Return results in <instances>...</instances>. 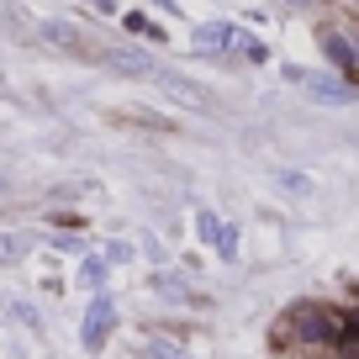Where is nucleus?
I'll return each instance as SVG.
<instances>
[{"label":"nucleus","mask_w":359,"mask_h":359,"mask_svg":"<svg viewBox=\"0 0 359 359\" xmlns=\"http://www.w3.org/2000/svg\"><path fill=\"white\" fill-rule=\"evenodd\" d=\"M291 333L296 338H306V344H323V338H338V312H327V306H317V302H306V306H291Z\"/></svg>","instance_id":"f257e3e1"},{"label":"nucleus","mask_w":359,"mask_h":359,"mask_svg":"<svg viewBox=\"0 0 359 359\" xmlns=\"http://www.w3.org/2000/svg\"><path fill=\"white\" fill-rule=\"evenodd\" d=\"M111 323H116V306H111V296H95L90 302V312H85V348H106V333H111Z\"/></svg>","instance_id":"f03ea898"},{"label":"nucleus","mask_w":359,"mask_h":359,"mask_svg":"<svg viewBox=\"0 0 359 359\" xmlns=\"http://www.w3.org/2000/svg\"><path fill=\"white\" fill-rule=\"evenodd\" d=\"M43 37H48L53 48H64V53H74V58H95V48H90L69 22H43Z\"/></svg>","instance_id":"7ed1b4c3"},{"label":"nucleus","mask_w":359,"mask_h":359,"mask_svg":"<svg viewBox=\"0 0 359 359\" xmlns=\"http://www.w3.org/2000/svg\"><path fill=\"white\" fill-rule=\"evenodd\" d=\"M106 64H111L116 74H154V58L137 53V48H111V53H106Z\"/></svg>","instance_id":"20e7f679"},{"label":"nucleus","mask_w":359,"mask_h":359,"mask_svg":"<svg viewBox=\"0 0 359 359\" xmlns=\"http://www.w3.org/2000/svg\"><path fill=\"white\" fill-rule=\"evenodd\" d=\"M227 43H238V32L227 22H206V27H196V48H206V53H217V48H227Z\"/></svg>","instance_id":"39448f33"},{"label":"nucleus","mask_w":359,"mask_h":359,"mask_svg":"<svg viewBox=\"0 0 359 359\" xmlns=\"http://www.w3.org/2000/svg\"><path fill=\"white\" fill-rule=\"evenodd\" d=\"M158 85H164L169 95H180V101H191V106H206V90H196L191 79H180V74H158Z\"/></svg>","instance_id":"423d86ee"},{"label":"nucleus","mask_w":359,"mask_h":359,"mask_svg":"<svg viewBox=\"0 0 359 359\" xmlns=\"http://www.w3.org/2000/svg\"><path fill=\"white\" fill-rule=\"evenodd\" d=\"M27 248H32V238H27V233H0V264L27 259Z\"/></svg>","instance_id":"0eeeda50"},{"label":"nucleus","mask_w":359,"mask_h":359,"mask_svg":"<svg viewBox=\"0 0 359 359\" xmlns=\"http://www.w3.org/2000/svg\"><path fill=\"white\" fill-rule=\"evenodd\" d=\"M323 48H327V58L333 64H344V69H354V48L344 43V37H333V32H323Z\"/></svg>","instance_id":"6e6552de"},{"label":"nucleus","mask_w":359,"mask_h":359,"mask_svg":"<svg viewBox=\"0 0 359 359\" xmlns=\"http://www.w3.org/2000/svg\"><path fill=\"white\" fill-rule=\"evenodd\" d=\"M338 344H344V359H359V317H348L338 327Z\"/></svg>","instance_id":"1a4fd4ad"},{"label":"nucleus","mask_w":359,"mask_h":359,"mask_svg":"<svg viewBox=\"0 0 359 359\" xmlns=\"http://www.w3.org/2000/svg\"><path fill=\"white\" fill-rule=\"evenodd\" d=\"M79 285H90V291H101V285H106V264H101V259H85V269H79Z\"/></svg>","instance_id":"9d476101"},{"label":"nucleus","mask_w":359,"mask_h":359,"mask_svg":"<svg viewBox=\"0 0 359 359\" xmlns=\"http://www.w3.org/2000/svg\"><path fill=\"white\" fill-rule=\"evenodd\" d=\"M127 32H137V37H158V43H164V27H154V22H148V16H127Z\"/></svg>","instance_id":"9b49d317"},{"label":"nucleus","mask_w":359,"mask_h":359,"mask_svg":"<svg viewBox=\"0 0 359 359\" xmlns=\"http://www.w3.org/2000/svg\"><path fill=\"white\" fill-rule=\"evenodd\" d=\"M154 285H158V291H164V296H175V302H196V296L185 291V285H180V275H158Z\"/></svg>","instance_id":"f8f14e48"},{"label":"nucleus","mask_w":359,"mask_h":359,"mask_svg":"<svg viewBox=\"0 0 359 359\" xmlns=\"http://www.w3.org/2000/svg\"><path fill=\"white\" fill-rule=\"evenodd\" d=\"M148 354H154V359H191L180 344H169V338H154V344H148Z\"/></svg>","instance_id":"ddd939ff"},{"label":"nucleus","mask_w":359,"mask_h":359,"mask_svg":"<svg viewBox=\"0 0 359 359\" xmlns=\"http://www.w3.org/2000/svg\"><path fill=\"white\" fill-rule=\"evenodd\" d=\"M212 248H217V254H222V259H238V227H222Z\"/></svg>","instance_id":"4468645a"},{"label":"nucleus","mask_w":359,"mask_h":359,"mask_svg":"<svg viewBox=\"0 0 359 359\" xmlns=\"http://www.w3.org/2000/svg\"><path fill=\"white\" fill-rule=\"evenodd\" d=\"M196 233H201L206 243H217V233H222V222H217L212 212H201V217H196Z\"/></svg>","instance_id":"2eb2a0df"},{"label":"nucleus","mask_w":359,"mask_h":359,"mask_svg":"<svg viewBox=\"0 0 359 359\" xmlns=\"http://www.w3.org/2000/svg\"><path fill=\"white\" fill-rule=\"evenodd\" d=\"M280 185H285V191H306V196H312V180H302V175H280Z\"/></svg>","instance_id":"dca6fc26"},{"label":"nucleus","mask_w":359,"mask_h":359,"mask_svg":"<svg viewBox=\"0 0 359 359\" xmlns=\"http://www.w3.org/2000/svg\"><path fill=\"white\" fill-rule=\"evenodd\" d=\"M90 6H101V11H116V0H90Z\"/></svg>","instance_id":"f3484780"},{"label":"nucleus","mask_w":359,"mask_h":359,"mask_svg":"<svg viewBox=\"0 0 359 359\" xmlns=\"http://www.w3.org/2000/svg\"><path fill=\"white\" fill-rule=\"evenodd\" d=\"M0 196H11V180H6V175H0Z\"/></svg>","instance_id":"a211bd4d"}]
</instances>
